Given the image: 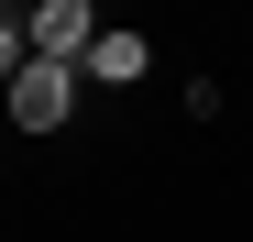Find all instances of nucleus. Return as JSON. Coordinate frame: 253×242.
<instances>
[{"mask_svg": "<svg viewBox=\"0 0 253 242\" xmlns=\"http://www.w3.org/2000/svg\"><path fill=\"white\" fill-rule=\"evenodd\" d=\"M22 44L44 55V66H88L99 11H88V0H33V11H22Z\"/></svg>", "mask_w": 253, "mask_h": 242, "instance_id": "nucleus-1", "label": "nucleus"}, {"mask_svg": "<svg viewBox=\"0 0 253 242\" xmlns=\"http://www.w3.org/2000/svg\"><path fill=\"white\" fill-rule=\"evenodd\" d=\"M66 110H77V66H44V55H33L11 77V121H22V132H55Z\"/></svg>", "mask_w": 253, "mask_h": 242, "instance_id": "nucleus-2", "label": "nucleus"}, {"mask_svg": "<svg viewBox=\"0 0 253 242\" xmlns=\"http://www.w3.org/2000/svg\"><path fill=\"white\" fill-rule=\"evenodd\" d=\"M143 66H154V44H143V33H99V44H88V66H77V77H99V88H132Z\"/></svg>", "mask_w": 253, "mask_h": 242, "instance_id": "nucleus-3", "label": "nucleus"}, {"mask_svg": "<svg viewBox=\"0 0 253 242\" xmlns=\"http://www.w3.org/2000/svg\"><path fill=\"white\" fill-rule=\"evenodd\" d=\"M22 66H33V44H22V22L0 11V99H11V77H22Z\"/></svg>", "mask_w": 253, "mask_h": 242, "instance_id": "nucleus-4", "label": "nucleus"}]
</instances>
